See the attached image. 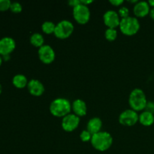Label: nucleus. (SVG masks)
I'll return each mask as SVG.
<instances>
[{
    "label": "nucleus",
    "instance_id": "obj_23",
    "mask_svg": "<svg viewBox=\"0 0 154 154\" xmlns=\"http://www.w3.org/2000/svg\"><path fill=\"white\" fill-rule=\"evenodd\" d=\"M11 2L9 0H0V11H6L10 8Z\"/></svg>",
    "mask_w": 154,
    "mask_h": 154
},
{
    "label": "nucleus",
    "instance_id": "obj_25",
    "mask_svg": "<svg viewBox=\"0 0 154 154\" xmlns=\"http://www.w3.org/2000/svg\"><path fill=\"white\" fill-rule=\"evenodd\" d=\"M145 109H147V111H149L150 113H154V103L153 102H147V105L146 106Z\"/></svg>",
    "mask_w": 154,
    "mask_h": 154
},
{
    "label": "nucleus",
    "instance_id": "obj_27",
    "mask_svg": "<svg viewBox=\"0 0 154 154\" xmlns=\"http://www.w3.org/2000/svg\"><path fill=\"white\" fill-rule=\"evenodd\" d=\"M110 3L114 6H120L123 3V0H111Z\"/></svg>",
    "mask_w": 154,
    "mask_h": 154
},
{
    "label": "nucleus",
    "instance_id": "obj_7",
    "mask_svg": "<svg viewBox=\"0 0 154 154\" xmlns=\"http://www.w3.org/2000/svg\"><path fill=\"white\" fill-rule=\"evenodd\" d=\"M139 116L137 112L132 109H128L121 113L119 117L120 124L126 126H132L138 121Z\"/></svg>",
    "mask_w": 154,
    "mask_h": 154
},
{
    "label": "nucleus",
    "instance_id": "obj_26",
    "mask_svg": "<svg viewBox=\"0 0 154 154\" xmlns=\"http://www.w3.org/2000/svg\"><path fill=\"white\" fill-rule=\"evenodd\" d=\"M81 1L80 0H70V1L69 2V5L72 6L73 8L76 7V6H78V5L81 4Z\"/></svg>",
    "mask_w": 154,
    "mask_h": 154
},
{
    "label": "nucleus",
    "instance_id": "obj_21",
    "mask_svg": "<svg viewBox=\"0 0 154 154\" xmlns=\"http://www.w3.org/2000/svg\"><path fill=\"white\" fill-rule=\"evenodd\" d=\"M92 136H93V135H92L87 130L83 131L81 133V135H80V138H81V141H84V142H87V141H91Z\"/></svg>",
    "mask_w": 154,
    "mask_h": 154
},
{
    "label": "nucleus",
    "instance_id": "obj_12",
    "mask_svg": "<svg viewBox=\"0 0 154 154\" xmlns=\"http://www.w3.org/2000/svg\"><path fill=\"white\" fill-rule=\"evenodd\" d=\"M28 90L32 96H42L45 92V87L42 82L35 79H32L28 83Z\"/></svg>",
    "mask_w": 154,
    "mask_h": 154
},
{
    "label": "nucleus",
    "instance_id": "obj_33",
    "mask_svg": "<svg viewBox=\"0 0 154 154\" xmlns=\"http://www.w3.org/2000/svg\"><path fill=\"white\" fill-rule=\"evenodd\" d=\"M1 92H2V86L1 84H0V93H1Z\"/></svg>",
    "mask_w": 154,
    "mask_h": 154
},
{
    "label": "nucleus",
    "instance_id": "obj_5",
    "mask_svg": "<svg viewBox=\"0 0 154 154\" xmlns=\"http://www.w3.org/2000/svg\"><path fill=\"white\" fill-rule=\"evenodd\" d=\"M74 31V26L70 21L62 20L56 25L54 34L58 38L65 39L69 38Z\"/></svg>",
    "mask_w": 154,
    "mask_h": 154
},
{
    "label": "nucleus",
    "instance_id": "obj_10",
    "mask_svg": "<svg viewBox=\"0 0 154 154\" xmlns=\"http://www.w3.org/2000/svg\"><path fill=\"white\" fill-rule=\"evenodd\" d=\"M104 23L108 28L114 29L120 26V23L121 20L120 19L118 13L114 11H108L104 14Z\"/></svg>",
    "mask_w": 154,
    "mask_h": 154
},
{
    "label": "nucleus",
    "instance_id": "obj_8",
    "mask_svg": "<svg viewBox=\"0 0 154 154\" xmlns=\"http://www.w3.org/2000/svg\"><path fill=\"white\" fill-rule=\"evenodd\" d=\"M80 123V118L75 114H69L63 117L62 127L66 132H72L78 128Z\"/></svg>",
    "mask_w": 154,
    "mask_h": 154
},
{
    "label": "nucleus",
    "instance_id": "obj_19",
    "mask_svg": "<svg viewBox=\"0 0 154 154\" xmlns=\"http://www.w3.org/2000/svg\"><path fill=\"white\" fill-rule=\"evenodd\" d=\"M56 25L53 22L51 21H46L44 23L42 26V31L46 34H51V33H54L55 31Z\"/></svg>",
    "mask_w": 154,
    "mask_h": 154
},
{
    "label": "nucleus",
    "instance_id": "obj_32",
    "mask_svg": "<svg viewBox=\"0 0 154 154\" xmlns=\"http://www.w3.org/2000/svg\"><path fill=\"white\" fill-rule=\"evenodd\" d=\"M2 56L0 55V66L2 65Z\"/></svg>",
    "mask_w": 154,
    "mask_h": 154
},
{
    "label": "nucleus",
    "instance_id": "obj_17",
    "mask_svg": "<svg viewBox=\"0 0 154 154\" xmlns=\"http://www.w3.org/2000/svg\"><path fill=\"white\" fill-rule=\"evenodd\" d=\"M13 84L17 88H23L28 84L27 79L23 75H17L13 78Z\"/></svg>",
    "mask_w": 154,
    "mask_h": 154
},
{
    "label": "nucleus",
    "instance_id": "obj_15",
    "mask_svg": "<svg viewBox=\"0 0 154 154\" xmlns=\"http://www.w3.org/2000/svg\"><path fill=\"white\" fill-rule=\"evenodd\" d=\"M102 126V122L98 117L92 118L87 123V131L91 134L92 135L101 132V129Z\"/></svg>",
    "mask_w": 154,
    "mask_h": 154
},
{
    "label": "nucleus",
    "instance_id": "obj_3",
    "mask_svg": "<svg viewBox=\"0 0 154 154\" xmlns=\"http://www.w3.org/2000/svg\"><path fill=\"white\" fill-rule=\"evenodd\" d=\"M129 102L130 107L134 111H140L145 109L147 105L145 93L141 89H135L129 95Z\"/></svg>",
    "mask_w": 154,
    "mask_h": 154
},
{
    "label": "nucleus",
    "instance_id": "obj_29",
    "mask_svg": "<svg viewBox=\"0 0 154 154\" xmlns=\"http://www.w3.org/2000/svg\"><path fill=\"white\" fill-rule=\"evenodd\" d=\"M150 16L152 19L154 20V8H152L150 11Z\"/></svg>",
    "mask_w": 154,
    "mask_h": 154
},
{
    "label": "nucleus",
    "instance_id": "obj_1",
    "mask_svg": "<svg viewBox=\"0 0 154 154\" xmlns=\"http://www.w3.org/2000/svg\"><path fill=\"white\" fill-rule=\"evenodd\" d=\"M91 144L96 150L105 151L112 145L113 138L111 134L107 132H99L92 136Z\"/></svg>",
    "mask_w": 154,
    "mask_h": 154
},
{
    "label": "nucleus",
    "instance_id": "obj_30",
    "mask_svg": "<svg viewBox=\"0 0 154 154\" xmlns=\"http://www.w3.org/2000/svg\"><path fill=\"white\" fill-rule=\"evenodd\" d=\"M150 6H151L152 8H154V0H150V1L148 2Z\"/></svg>",
    "mask_w": 154,
    "mask_h": 154
},
{
    "label": "nucleus",
    "instance_id": "obj_24",
    "mask_svg": "<svg viewBox=\"0 0 154 154\" xmlns=\"http://www.w3.org/2000/svg\"><path fill=\"white\" fill-rule=\"evenodd\" d=\"M118 14L120 17L123 19V18H126L128 17L129 14V9L127 8L126 7H121L120 9H119L118 11Z\"/></svg>",
    "mask_w": 154,
    "mask_h": 154
},
{
    "label": "nucleus",
    "instance_id": "obj_14",
    "mask_svg": "<svg viewBox=\"0 0 154 154\" xmlns=\"http://www.w3.org/2000/svg\"><path fill=\"white\" fill-rule=\"evenodd\" d=\"M72 108L73 111L75 112V114L78 117H82V116L87 114V105L84 102V101L81 100V99H76L75 101H74V102L72 103Z\"/></svg>",
    "mask_w": 154,
    "mask_h": 154
},
{
    "label": "nucleus",
    "instance_id": "obj_9",
    "mask_svg": "<svg viewBox=\"0 0 154 154\" xmlns=\"http://www.w3.org/2000/svg\"><path fill=\"white\" fill-rule=\"evenodd\" d=\"M38 57L42 63L50 64L55 60V52L49 45H43L38 50Z\"/></svg>",
    "mask_w": 154,
    "mask_h": 154
},
{
    "label": "nucleus",
    "instance_id": "obj_2",
    "mask_svg": "<svg viewBox=\"0 0 154 154\" xmlns=\"http://www.w3.org/2000/svg\"><path fill=\"white\" fill-rule=\"evenodd\" d=\"M72 110V105L66 99L59 98L51 102L50 105V111L57 117H64L69 114Z\"/></svg>",
    "mask_w": 154,
    "mask_h": 154
},
{
    "label": "nucleus",
    "instance_id": "obj_16",
    "mask_svg": "<svg viewBox=\"0 0 154 154\" xmlns=\"http://www.w3.org/2000/svg\"><path fill=\"white\" fill-rule=\"evenodd\" d=\"M138 120L143 126H150L154 123V115L153 113L145 111L140 114Z\"/></svg>",
    "mask_w": 154,
    "mask_h": 154
},
{
    "label": "nucleus",
    "instance_id": "obj_22",
    "mask_svg": "<svg viewBox=\"0 0 154 154\" xmlns=\"http://www.w3.org/2000/svg\"><path fill=\"white\" fill-rule=\"evenodd\" d=\"M11 11L14 13H20L22 11V5L19 2H11L10 7Z\"/></svg>",
    "mask_w": 154,
    "mask_h": 154
},
{
    "label": "nucleus",
    "instance_id": "obj_11",
    "mask_svg": "<svg viewBox=\"0 0 154 154\" xmlns=\"http://www.w3.org/2000/svg\"><path fill=\"white\" fill-rule=\"evenodd\" d=\"M16 47L14 40L10 37H5L0 40V55H9Z\"/></svg>",
    "mask_w": 154,
    "mask_h": 154
},
{
    "label": "nucleus",
    "instance_id": "obj_13",
    "mask_svg": "<svg viewBox=\"0 0 154 154\" xmlns=\"http://www.w3.org/2000/svg\"><path fill=\"white\" fill-rule=\"evenodd\" d=\"M150 5L148 2H138L134 7V13L138 17H144L150 14Z\"/></svg>",
    "mask_w": 154,
    "mask_h": 154
},
{
    "label": "nucleus",
    "instance_id": "obj_28",
    "mask_svg": "<svg viewBox=\"0 0 154 154\" xmlns=\"http://www.w3.org/2000/svg\"><path fill=\"white\" fill-rule=\"evenodd\" d=\"M81 4H83V5H84L87 6V5L92 3V2H93V1H92V0H88V1H86V0H81Z\"/></svg>",
    "mask_w": 154,
    "mask_h": 154
},
{
    "label": "nucleus",
    "instance_id": "obj_6",
    "mask_svg": "<svg viewBox=\"0 0 154 154\" xmlns=\"http://www.w3.org/2000/svg\"><path fill=\"white\" fill-rule=\"evenodd\" d=\"M73 16L78 23H87L90 17V12L88 6L81 3L78 6L73 8Z\"/></svg>",
    "mask_w": 154,
    "mask_h": 154
},
{
    "label": "nucleus",
    "instance_id": "obj_20",
    "mask_svg": "<svg viewBox=\"0 0 154 154\" xmlns=\"http://www.w3.org/2000/svg\"><path fill=\"white\" fill-rule=\"evenodd\" d=\"M105 36L107 40L110 41V42H112L114 41L117 37V32L115 29H111L108 28V29L105 31Z\"/></svg>",
    "mask_w": 154,
    "mask_h": 154
},
{
    "label": "nucleus",
    "instance_id": "obj_4",
    "mask_svg": "<svg viewBox=\"0 0 154 154\" xmlns=\"http://www.w3.org/2000/svg\"><path fill=\"white\" fill-rule=\"evenodd\" d=\"M120 31L126 35H133L136 34L140 29V23L138 19L133 17L121 19L120 23Z\"/></svg>",
    "mask_w": 154,
    "mask_h": 154
},
{
    "label": "nucleus",
    "instance_id": "obj_18",
    "mask_svg": "<svg viewBox=\"0 0 154 154\" xmlns=\"http://www.w3.org/2000/svg\"><path fill=\"white\" fill-rule=\"evenodd\" d=\"M44 41L45 40H44L43 36L40 33H34L30 37V42L32 45L39 48L43 46Z\"/></svg>",
    "mask_w": 154,
    "mask_h": 154
},
{
    "label": "nucleus",
    "instance_id": "obj_31",
    "mask_svg": "<svg viewBox=\"0 0 154 154\" xmlns=\"http://www.w3.org/2000/svg\"><path fill=\"white\" fill-rule=\"evenodd\" d=\"M4 57V60H8L9 59V55H6V56H3Z\"/></svg>",
    "mask_w": 154,
    "mask_h": 154
}]
</instances>
